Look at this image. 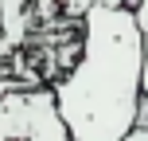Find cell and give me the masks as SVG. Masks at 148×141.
<instances>
[{"label":"cell","instance_id":"6da1fadb","mask_svg":"<svg viewBox=\"0 0 148 141\" xmlns=\"http://www.w3.org/2000/svg\"><path fill=\"white\" fill-rule=\"evenodd\" d=\"M144 31L129 4H94L82 12L78 59L51 82L74 141H121L140 118Z\"/></svg>","mask_w":148,"mask_h":141},{"label":"cell","instance_id":"7a4b0ae2","mask_svg":"<svg viewBox=\"0 0 148 141\" xmlns=\"http://www.w3.org/2000/svg\"><path fill=\"white\" fill-rule=\"evenodd\" d=\"M0 12H4V31L8 39H20L23 35V0H0Z\"/></svg>","mask_w":148,"mask_h":141},{"label":"cell","instance_id":"3957f363","mask_svg":"<svg viewBox=\"0 0 148 141\" xmlns=\"http://www.w3.org/2000/svg\"><path fill=\"white\" fill-rule=\"evenodd\" d=\"M55 4H62L66 12H74V16H82L86 8H94V4H125V0H55Z\"/></svg>","mask_w":148,"mask_h":141},{"label":"cell","instance_id":"277c9868","mask_svg":"<svg viewBox=\"0 0 148 141\" xmlns=\"http://www.w3.org/2000/svg\"><path fill=\"white\" fill-rule=\"evenodd\" d=\"M133 16H136V24H140V31H148V0H136Z\"/></svg>","mask_w":148,"mask_h":141},{"label":"cell","instance_id":"5b68a950","mask_svg":"<svg viewBox=\"0 0 148 141\" xmlns=\"http://www.w3.org/2000/svg\"><path fill=\"white\" fill-rule=\"evenodd\" d=\"M140 86L148 94V31H144V55H140Z\"/></svg>","mask_w":148,"mask_h":141},{"label":"cell","instance_id":"8992f818","mask_svg":"<svg viewBox=\"0 0 148 141\" xmlns=\"http://www.w3.org/2000/svg\"><path fill=\"white\" fill-rule=\"evenodd\" d=\"M121 141H148V126H133V129H129Z\"/></svg>","mask_w":148,"mask_h":141},{"label":"cell","instance_id":"52a82bcc","mask_svg":"<svg viewBox=\"0 0 148 141\" xmlns=\"http://www.w3.org/2000/svg\"><path fill=\"white\" fill-rule=\"evenodd\" d=\"M136 126H148V94H144V102H140V118H136Z\"/></svg>","mask_w":148,"mask_h":141},{"label":"cell","instance_id":"ba28073f","mask_svg":"<svg viewBox=\"0 0 148 141\" xmlns=\"http://www.w3.org/2000/svg\"><path fill=\"white\" fill-rule=\"evenodd\" d=\"M125 4H129V8H133V4H136V0H125Z\"/></svg>","mask_w":148,"mask_h":141}]
</instances>
